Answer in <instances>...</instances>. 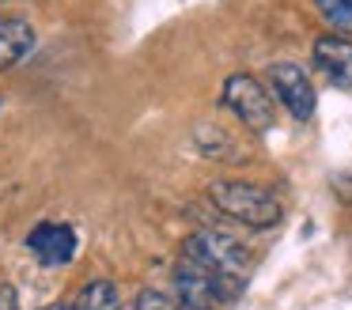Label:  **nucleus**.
<instances>
[{"label":"nucleus","instance_id":"nucleus-12","mask_svg":"<svg viewBox=\"0 0 352 310\" xmlns=\"http://www.w3.org/2000/svg\"><path fill=\"white\" fill-rule=\"evenodd\" d=\"M0 310H16V291L12 287H0Z\"/></svg>","mask_w":352,"mask_h":310},{"label":"nucleus","instance_id":"nucleus-4","mask_svg":"<svg viewBox=\"0 0 352 310\" xmlns=\"http://www.w3.org/2000/svg\"><path fill=\"white\" fill-rule=\"evenodd\" d=\"M220 98H223V106H228V110L235 113L246 129H250V133H269V129H273L276 106H273V98H269V91L261 87L250 72L228 76V80H223Z\"/></svg>","mask_w":352,"mask_h":310},{"label":"nucleus","instance_id":"nucleus-14","mask_svg":"<svg viewBox=\"0 0 352 310\" xmlns=\"http://www.w3.org/2000/svg\"><path fill=\"white\" fill-rule=\"evenodd\" d=\"M46 310H76V307H46Z\"/></svg>","mask_w":352,"mask_h":310},{"label":"nucleus","instance_id":"nucleus-7","mask_svg":"<svg viewBox=\"0 0 352 310\" xmlns=\"http://www.w3.org/2000/svg\"><path fill=\"white\" fill-rule=\"evenodd\" d=\"M311 60L333 87L349 91L352 87V42L344 34H322L314 38Z\"/></svg>","mask_w":352,"mask_h":310},{"label":"nucleus","instance_id":"nucleus-11","mask_svg":"<svg viewBox=\"0 0 352 310\" xmlns=\"http://www.w3.org/2000/svg\"><path fill=\"white\" fill-rule=\"evenodd\" d=\"M133 310H182V302L167 291H155V287H144L133 302Z\"/></svg>","mask_w":352,"mask_h":310},{"label":"nucleus","instance_id":"nucleus-9","mask_svg":"<svg viewBox=\"0 0 352 310\" xmlns=\"http://www.w3.org/2000/svg\"><path fill=\"white\" fill-rule=\"evenodd\" d=\"M72 307L76 310H122V295H118V287L110 280H87Z\"/></svg>","mask_w":352,"mask_h":310},{"label":"nucleus","instance_id":"nucleus-5","mask_svg":"<svg viewBox=\"0 0 352 310\" xmlns=\"http://www.w3.org/2000/svg\"><path fill=\"white\" fill-rule=\"evenodd\" d=\"M265 76H269V87H273L276 102H280L292 118L296 121H311L314 118L318 95H314V83H311V76H307L303 68L292 65V60H273Z\"/></svg>","mask_w":352,"mask_h":310},{"label":"nucleus","instance_id":"nucleus-10","mask_svg":"<svg viewBox=\"0 0 352 310\" xmlns=\"http://www.w3.org/2000/svg\"><path fill=\"white\" fill-rule=\"evenodd\" d=\"M329 34H352V0H314Z\"/></svg>","mask_w":352,"mask_h":310},{"label":"nucleus","instance_id":"nucleus-3","mask_svg":"<svg viewBox=\"0 0 352 310\" xmlns=\"http://www.w3.org/2000/svg\"><path fill=\"white\" fill-rule=\"evenodd\" d=\"M182 257H190V261L205 265V269H212V272H223V276H239V280L250 272V250L239 239H231V234L212 231V227L193 231L190 239L182 242Z\"/></svg>","mask_w":352,"mask_h":310},{"label":"nucleus","instance_id":"nucleus-6","mask_svg":"<svg viewBox=\"0 0 352 310\" xmlns=\"http://www.w3.org/2000/svg\"><path fill=\"white\" fill-rule=\"evenodd\" d=\"M76 246H80V239L69 223H38L27 234V250H31L42 265H50V269L69 265L72 257H76Z\"/></svg>","mask_w":352,"mask_h":310},{"label":"nucleus","instance_id":"nucleus-1","mask_svg":"<svg viewBox=\"0 0 352 310\" xmlns=\"http://www.w3.org/2000/svg\"><path fill=\"white\" fill-rule=\"evenodd\" d=\"M243 295V280L239 276H223L212 272L205 265L178 257L175 265V299L182 302V310H216V307H231Z\"/></svg>","mask_w":352,"mask_h":310},{"label":"nucleus","instance_id":"nucleus-13","mask_svg":"<svg viewBox=\"0 0 352 310\" xmlns=\"http://www.w3.org/2000/svg\"><path fill=\"white\" fill-rule=\"evenodd\" d=\"M337 189H341L344 201H352V178H337Z\"/></svg>","mask_w":352,"mask_h":310},{"label":"nucleus","instance_id":"nucleus-8","mask_svg":"<svg viewBox=\"0 0 352 310\" xmlns=\"http://www.w3.org/2000/svg\"><path fill=\"white\" fill-rule=\"evenodd\" d=\"M34 42H38V34H34L31 19H23V15L0 19V72H8V68L19 65V60L31 57Z\"/></svg>","mask_w":352,"mask_h":310},{"label":"nucleus","instance_id":"nucleus-2","mask_svg":"<svg viewBox=\"0 0 352 310\" xmlns=\"http://www.w3.org/2000/svg\"><path fill=\"white\" fill-rule=\"evenodd\" d=\"M208 201L223 212V216L239 219V223L254 227V231H265L280 219V201L269 193L265 186H254V181H239V178H220L208 186Z\"/></svg>","mask_w":352,"mask_h":310}]
</instances>
